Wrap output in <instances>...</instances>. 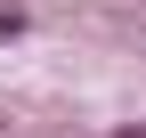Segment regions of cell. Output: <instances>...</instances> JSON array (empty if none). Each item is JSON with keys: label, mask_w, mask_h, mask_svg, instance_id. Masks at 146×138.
Instances as JSON below:
<instances>
[{"label": "cell", "mask_w": 146, "mask_h": 138, "mask_svg": "<svg viewBox=\"0 0 146 138\" xmlns=\"http://www.w3.org/2000/svg\"><path fill=\"white\" fill-rule=\"evenodd\" d=\"M114 138H146V122H122V130H114Z\"/></svg>", "instance_id": "7a4b0ae2"}, {"label": "cell", "mask_w": 146, "mask_h": 138, "mask_svg": "<svg viewBox=\"0 0 146 138\" xmlns=\"http://www.w3.org/2000/svg\"><path fill=\"white\" fill-rule=\"evenodd\" d=\"M25 25H33L25 8H0V41H16V33H25Z\"/></svg>", "instance_id": "6da1fadb"}]
</instances>
